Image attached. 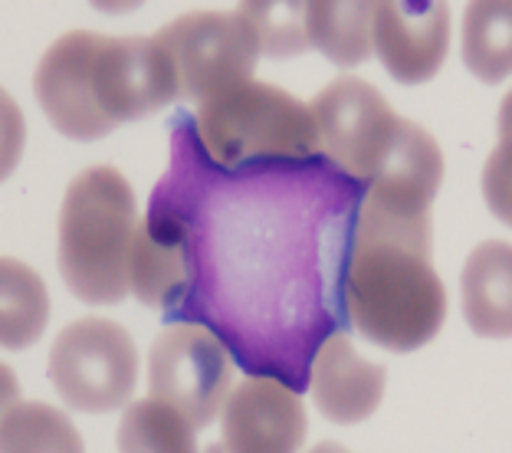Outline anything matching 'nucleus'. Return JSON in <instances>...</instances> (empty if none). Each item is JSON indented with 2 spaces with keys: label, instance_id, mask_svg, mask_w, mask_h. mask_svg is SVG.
<instances>
[{
  "label": "nucleus",
  "instance_id": "nucleus-14",
  "mask_svg": "<svg viewBox=\"0 0 512 453\" xmlns=\"http://www.w3.org/2000/svg\"><path fill=\"white\" fill-rule=\"evenodd\" d=\"M312 46L335 66H358L375 53V4L368 0H316L309 4Z\"/></svg>",
  "mask_w": 512,
  "mask_h": 453
},
{
  "label": "nucleus",
  "instance_id": "nucleus-19",
  "mask_svg": "<svg viewBox=\"0 0 512 453\" xmlns=\"http://www.w3.org/2000/svg\"><path fill=\"white\" fill-rule=\"evenodd\" d=\"M76 427L46 404H17L4 414V450H79Z\"/></svg>",
  "mask_w": 512,
  "mask_h": 453
},
{
  "label": "nucleus",
  "instance_id": "nucleus-4",
  "mask_svg": "<svg viewBox=\"0 0 512 453\" xmlns=\"http://www.w3.org/2000/svg\"><path fill=\"white\" fill-rule=\"evenodd\" d=\"M201 145L217 165L240 168L263 158H312L319 151L316 115L270 83L243 79L207 96L194 115Z\"/></svg>",
  "mask_w": 512,
  "mask_h": 453
},
{
  "label": "nucleus",
  "instance_id": "nucleus-15",
  "mask_svg": "<svg viewBox=\"0 0 512 453\" xmlns=\"http://www.w3.org/2000/svg\"><path fill=\"white\" fill-rule=\"evenodd\" d=\"M463 63L480 83L512 76V0H476L467 7Z\"/></svg>",
  "mask_w": 512,
  "mask_h": 453
},
{
  "label": "nucleus",
  "instance_id": "nucleus-20",
  "mask_svg": "<svg viewBox=\"0 0 512 453\" xmlns=\"http://www.w3.org/2000/svg\"><path fill=\"white\" fill-rule=\"evenodd\" d=\"M483 197L490 211L512 227V92L499 106V145L486 158Z\"/></svg>",
  "mask_w": 512,
  "mask_h": 453
},
{
  "label": "nucleus",
  "instance_id": "nucleus-10",
  "mask_svg": "<svg viewBox=\"0 0 512 453\" xmlns=\"http://www.w3.org/2000/svg\"><path fill=\"white\" fill-rule=\"evenodd\" d=\"M450 50V10L444 0H384L375 4V53L404 86L440 73Z\"/></svg>",
  "mask_w": 512,
  "mask_h": 453
},
{
  "label": "nucleus",
  "instance_id": "nucleus-6",
  "mask_svg": "<svg viewBox=\"0 0 512 453\" xmlns=\"http://www.w3.org/2000/svg\"><path fill=\"white\" fill-rule=\"evenodd\" d=\"M86 76L92 106H96V115L106 125V132H112L122 122L158 112L171 99L181 96L171 56L155 43V37L115 40L89 30Z\"/></svg>",
  "mask_w": 512,
  "mask_h": 453
},
{
  "label": "nucleus",
  "instance_id": "nucleus-18",
  "mask_svg": "<svg viewBox=\"0 0 512 453\" xmlns=\"http://www.w3.org/2000/svg\"><path fill=\"white\" fill-rule=\"evenodd\" d=\"M237 14L253 27L260 56L270 60H293V56L312 50V30H309V4L299 0H256L243 4Z\"/></svg>",
  "mask_w": 512,
  "mask_h": 453
},
{
  "label": "nucleus",
  "instance_id": "nucleus-17",
  "mask_svg": "<svg viewBox=\"0 0 512 453\" xmlns=\"http://www.w3.org/2000/svg\"><path fill=\"white\" fill-rule=\"evenodd\" d=\"M197 427L174 404L148 394L125 411L119 424V450L128 453H188Z\"/></svg>",
  "mask_w": 512,
  "mask_h": 453
},
{
  "label": "nucleus",
  "instance_id": "nucleus-3",
  "mask_svg": "<svg viewBox=\"0 0 512 453\" xmlns=\"http://www.w3.org/2000/svg\"><path fill=\"white\" fill-rule=\"evenodd\" d=\"M135 230V191L115 168H86L69 184L60 211V273L73 296L112 306L128 293Z\"/></svg>",
  "mask_w": 512,
  "mask_h": 453
},
{
  "label": "nucleus",
  "instance_id": "nucleus-8",
  "mask_svg": "<svg viewBox=\"0 0 512 453\" xmlns=\"http://www.w3.org/2000/svg\"><path fill=\"white\" fill-rule=\"evenodd\" d=\"M155 43L171 56L181 96L201 102L253 79L250 73L260 60L256 33L240 14H184L161 27Z\"/></svg>",
  "mask_w": 512,
  "mask_h": 453
},
{
  "label": "nucleus",
  "instance_id": "nucleus-1",
  "mask_svg": "<svg viewBox=\"0 0 512 453\" xmlns=\"http://www.w3.org/2000/svg\"><path fill=\"white\" fill-rule=\"evenodd\" d=\"M365 191L325 155L224 168L191 115H178L148 207L184 260L168 319L211 329L247 375L309 388L312 358L348 325L345 276Z\"/></svg>",
  "mask_w": 512,
  "mask_h": 453
},
{
  "label": "nucleus",
  "instance_id": "nucleus-11",
  "mask_svg": "<svg viewBox=\"0 0 512 453\" xmlns=\"http://www.w3.org/2000/svg\"><path fill=\"white\" fill-rule=\"evenodd\" d=\"M306 408L299 394L270 375H247L224 404V440L217 450L289 453L306 437Z\"/></svg>",
  "mask_w": 512,
  "mask_h": 453
},
{
  "label": "nucleus",
  "instance_id": "nucleus-16",
  "mask_svg": "<svg viewBox=\"0 0 512 453\" xmlns=\"http://www.w3.org/2000/svg\"><path fill=\"white\" fill-rule=\"evenodd\" d=\"M50 319V296L30 266L17 260L0 263V342L4 348H27L43 335Z\"/></svg>",
  "mask_w": 512,
  "mask_h": 453
},
{
  "label": "nucleus",
  "instance_id": "nucleus-12",
  "mask_svg": "<svg viewBox=\"0 0 512 453\" xmlns=\"http://www.w3.org/2000/svg\"><path fill=\"white\" fill-rule=\"evenodd\" d=\"M384 381H388V371L358 355L345 332H335L332 339L322 342L309 371L316 408L332 424L345 427L362 424L378 411L384 398Z\"/></svg>",
  "mask_w": 512,
  "mask_h": 453
},
{
  "label": "nucleus",
  "instance_id": "nucleus-5",
  "mask_svg": "<svg viewBox=\"0 0 512 453\" xmlns=\"http://www.w3.org/2000/svg\"><path fill=\"white\" fill-rule=\"evenodd\" d=\"M50 381L73 411L106 414L122 408L138 381L132 335L109 319H76L50 348Z\"/></svg>",
  "mask_w": 512,
  "mask_h": 453
},
{
  "label": "nucleus",
  "instance_id": "nucleus-7",
  "mask_svg": "<svg viewBox=\"0 0 512 453\" xmlns=\"http://www.w3.org/2000/svg\"><path fill=\"white\" fill-rule=\"evenodd\" d=\"M151 394L174 404L201 431L230 398L234 365L227 345L197 322L165 325L148 358Z\"/></svg>",
  "mask_w": 512,
  "mask_h": 453
},
{
  "label": "nucleus",
  "instance_id": "nucleus-9",
  "mask_svg": "<svg viewBox=\"0 0 512 453\" xmlns=\"http://www.w3.org/2000/svg\"><path fill=\"white\" fill-rule=\"evenodd\" d=\"M309 109L316 115L322 155L358 181L375 178L401 125V115H394L381 92L358 76H339Z\"/></svg>",
  "mask_w": 512,
  "mask_h": 453
},
{
  "label": "nucleus",
  "instance_id": "nucleus-2",
  "mask_svg": "<svg viewBox=\"0 0 512 453\" xmlns=\"http://www.w3.org/2000/svg\"><path fill=\"white\" fill-rule=\"evenodd\" d=\"M348 322L388 352H414L447 319V289L430 266V207L365 191L345 276Z\"/></svg>",
  "mask_w": 512,
  "mask_h": 453
},
{
  "label": "nucleus",
  "instance_id": "nucleus-13",
  "mask_svg": "<svg viewBox=\"0 0 512 453\" xmlns=\"http://www.w3.org/2000/svg\"><path fill=\"white\" fill-rule=\"evenodd\" d=\"M463 319L483 339H512V243H480L460 276Z\"/></svg>",
  "mask_w": 512,
  "mask_h": 453
}]
</instances>
